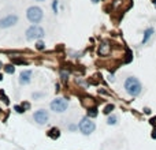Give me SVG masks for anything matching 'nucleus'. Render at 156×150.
I'll use <instances>...</instances> for the list:
<instances>
[{"mask_svg":"<svg viewBox=\"0 0 156 150\" xmlns=\"http://www.w3.org/2000/svg\"><path fill=\"white\" fill-rule=\"evenodd\" d=\"M99 55L100 56H107L110 52H111V45L108 42H101L100 45H99Z\"/></svg>","mask_w":156,"mask_h":150,"instance_id":"nucleus-9","label":"nucleus"},{"mask_svg":"<svg viewBox=\"0 0 156 150\" xmlns=\"http://www.w3.org/2000/svg\"><path fill=\"white\" fill-rule=\"evenodd\" d=\"M111 111H114V105H112V104H110V105H107V107L104 108L103 112L105 115H110V113H111Z\"/></svg>","mask_w":156,"mask_h":150,"instance_id":"nucleus-16","label":"nucleus"},{"mask_svg":"<svg viewBox=\"0 0 156 150\" xmlns=\"http://www.w3.org/2000/svg\"><path fill=\"white\" fill-rule=\"evenodd\" d=\"M60 78H62V81H63V82H66V81L68 79V71L62 70V71H60Z\"/></svg>","mask_w":156,"mask_h":150,"instance_id":"nucleus-15","label":"nucleus"},{"mask_svg":"<svg viewBox=\"0 0 156 150\" xmlns=\"http://www.w3.org/2000/svg\"><path fill=\"white\" fill-rule=\"evenodd\" d=\"M144 111H145V113H151V109H149V108H145Z\"/></svg>","mask_w":156,"mask_h":150,"instance_id":"nucleus-24","label":"nucleus"},{"mask_svg":"<svg viewBox=\"0 0 156 150\" xmlns=\"http://www.w3.org/2000/svg\"><path fill=\"white\" fill-rule=\"evenodd\" d=\"M92 1H93V3H97V0H92Z\"/></svg>","mask_w":156,"mask_h":150,"instance_id":"nucleus-27","label":"nucleus"},{"mask_svg":"<svg viewBox=\"0 0 156 150\" xmlns=\"http://www.w3.org/2000/svg\"><path fill=\"white\" fill-rule=\"evenodd\" d=\"M153 33H155V30H153L152 28H149V29H147V30H145V32H144V38H142V41H141V42H142V45L148 42L149 38L152 37Z\"/></svg>","mask_w":156,"mask_h":150,"instance_id":"nucleus-10","label":"nucleus"},{"mask_svg":"<svg viewBox=\"0 0 156 150\" xmlns=\"http://www.w3.org/2000/svg\"><path fill=\"white\" fill-rule=\"evenodd\" d=\"M116 122H118V117H116L115 115H111V116L107 119V124H108V126H114V124H116Z\"/></svg>","mask_w":156,"mask_h":150,"instance_id":"nucleus-13","label":"nucleus"},{"mask_svg":"<svg viewBox=\"0 0 156 150\" xmlns=\"http://www.w3.org/2000/svg\"><path fill=\"white\" fill-rule=\"evenodd\" d=\"M151 123H152V124H155V126H156V116L152 119V120H151Z\"/></svg>","mask_w":156,"mask_h":150,"instance_id":"nucleus-22","label":"nucleus"},{"mask_svg":"<svg viewBox=\"0 0 156 150\" xmlns=\"http://www.w3.org/2000/svg\"><path fill=\"white\" fill-rule=\"evenodd\" d=\"M36 1H44V0H36Z\"/></svg>","mask_w":156,"mask_h":150,"instance_id":"nucleus-28","label":"nucleus"},{"mask_svg":"<svg viewBox=\"0 0 156 150\" xmlns=\"http://www.w3.org/2000/svg\"><path fill=\"white\" fill-rule=\"evenodd\" d=\"M1 79H3V75H1V74H0V81H1Z\"/></svg>","mask_w":156,"mask_h":150,"instance_id":"nucleus-25","label":"nucleus"},{"mask_svg":"<svg viewBox=\"0 0 156 150\" xmlns=\"http://www.w3.org/2000/svg\"><path fill=\"white\" fill-rule=\"evenodd\" d=\"M4 71L7 72V74H14V71H15V67H14L12 64H8V66H4Z\"/></svg>","mask_w":156,"mask_h":150,"instance_id":"nucleus-14","label":"nucleus"},{"mask_svg":"<svg viewBox=\"0 0 156 150\" xmlns=\"http://www.w3.org/2000/svg\"><path fill=\"white\" fill-rule=\"evenodd\" d=\"M45 36V32L44 29L37 26V25H33L30 28L26 30V40L29 41H34V40H40Z\"/></svg>","mask_w":156,"mask_h":150,"instance_id":"nucleus-3","label":"nucleus"},{"mask_svg":"<svg viewBox=\"0 0 156 150\" xmlns=\"http://www.w3.org/2000/svg\"><path fill=\"white\" fill-rule=\"evenodd\" d=\"M97 113H99V112H97V108L96 107H92V108H88V117H96L97 116Z\"/></svg>","mask_w":156,"mask_h":150,"instance_id":"nucleus-12","label":"nucleus"},{"mask_svg":"<svg viewBox=\"0 0 156 150\" xmlns=\"http://www.w3.org/2000/svg\"><path fill=\"white\" fill-rule=\"evenodd\" d=\"M36 48L38 49V51H44V49H45V44L43 42V41H37Z\"/></svg>","mask_w":156,"mask_h":150,"instance_id":"nucleus-18","label":"nucleus"},{"mask_svg":"<svg viewBox=\"0 0 156 150\" xmlns=\"http://www.w3.org/2000/svg\"><path fill=\"white\" fill-rule=\"evenodd\" d=\"M12 63L14 64H28L26 63V60H22V59H14L12 60Z\"/></svg>","mask_w":156,"mask_h":150,"instance_id":"nucleus-19","label":"nucleus"},{"mask_svg":"<svg viewBox=\"0 0 156 150\" xmlns=\"http://www.w3.org/2000/svg\"><path fill=\"white\" fill-rule=\"evenodd\" d=\"M59 135H60V131L59 128H51L48 132V137L52 139H56V138H59Z\"/></svg>","mask_w":156,"mask_h":150,"instance_id":"nucleus-11","label":"nucleus"},{"mask_svg":"<svg viewBox=\"0 0 156 150\" xmlns=\"http://www.w3.org/2000/svg\"><path fill=\"white\" fill-rule=\"evenodd\" d=\"M30 81H32V71L26 70V71H22V72H21V75H19V82L22 83V85H28Z\"/></svg>","mask_w":156,"mask_h":150,"instance_id":"nucleus-8","label":"nucleus"},{"mask_svg":"<svg viewBox=\"0 0 156 150\" xmlns=\"http://www.w3.org/2000/svg\"><path fill=\"white\" fill-rule=\"evenodd\" d=\"M26 16H28V19L32 23H38V22H41V19H43L44 12H43V10H41L40 7L33 6V7L28 8V11H26Z\"/></svg>","mask_w":156,"mask_h":150,"instance_id":"nucleus-2","label":"nucleus"},{"mask_svg":"<svg viewBox=\"0 0 156 150\" xmlns=\"http://www.w3.org/2000/svg\"><path fill=\"white\" fill-rule=\"evenodd\" d=\"M14 109H15L18 113H24V112H25V109L21 107V105H15V107H14Z\"/></svg>","mask_w":156,"mask_h":150,"instance_id":"nucleus-20","label":"nucleus"},{"mask_svg":"<svg viewBox=\"0 0 156 150\" xmlns=\"http://www.w3.org/2000/svg\"><path fill=\"white\" fill-rule=\"evenodd\" d=\"M1 67H3V63H1V62H0V68H1Z\"/></svg>","mask_w":156,"mask_h":150,"instance_id":"nucleus-26","label":"nucleus"},{"mask_svg":"<svg viewBox=\"0 0 156 150\" xmlns=\"http://www.w3.org/2000/svg\"><path fill=\"white\" fill-rule=\"evenodd\" d=\"M33 119H34V122H36L37 124H45V123H48V120H49V115L47 111L40 109V111H36L33 113Z\"/></svg>","mask_w":156,"mask_h":150,"instance_id":"nucleus-6","label":"nucleus"},{"mask_svg":"<svg viewBox=\"0 0 156 150\" xmlns=\"http://www.w3.org/2000/svg\"><path fill=\"white\" fill-rule=\"evenodd\" d=\"M18 22V16L16 15H7L4 16V18H1L0 19V29H8L11 28V26H14V25Z\"/></svg>","mask_w":156,"mask_h":150,"instance_id":"nucleus-7","label":"nucleus"},{"mask_svg":"<svg viewBox=\"0 0 156 150\" xmlns=\"http://www.w3.org/2000/svg\"><path fill=\"white\" fill-rule=\"evenodd\" d=\"M52 10H53V12H58V10H59V1L58 0H53L52 1Z\"/></svg>","mask_w":156,"mask_h":150,"instance_id":"nucleus-17","label":"nucleus"},{"mask_svg":"<svg viewBox=\"0 0 156 150\" xmlns=\"http://www.w3.org/2000/svg\"><path fill=\"white\" fill-rule=\"evenodd\" d=\"M78 128H80V131L82 132L84 135H89L92 134L93 131H95V128H96V124L90 120V117H84L82 120L80 122V124H78Z\"/></svg>","mask_w":156,"mask_h":150,"instance_id":"nucleus-4","label":"nucleus"},{"mask_svg":"<svg viewBox=\"0 0 156 150\" xmlns=\"http://www.w3.org/2000/svg\"><path fill=\"white\" fill-rule=\"evenodd\" d=\"M67 108H68V101L66 98H62V97H59V98L52 100L51 109L53 112H56V113H63V112L66 111Z\"/></svg>","mask_w":156,"mask_h":150,"instance_id":"nucleus-5","label":"nucleus"},{"mask_svg":"<svg viewBox=\"0 0 156 150\" xmlns=\"http://www.w3.org/2000/svg\"><path fill=\"white\" fill-rule=\"evenodd\" d=\"M152 138H153V139H156V130H153V132H152Z\"/></svg>","mask_w":156,"mask_h":150,"instance_id":"nucleus-23","label":"nucleus"},{"mask_svg":"<svg viewBox=\"0 0 156 150\" xmlns=\"http://www.w3.org/2000/svg\"><path fill=\"white\" fill-rule=\"evenodd\" d=\"M125 90H126V93H128L129 96L137 97V96H140L141 91H142L141 82L136 76H129V78H126V81H125Z\"/></svg>","mask_w":156,"mask_h":150,"instance_id":"nucleus-1","label":"nucleus"},{"mask_svg":"<svg viewBox=\"0 0 156 150\" xmlns=\"http://www.w3.org/2000/svg\"><path fill=\"white\" fill-rule=\"evenodd\" d=\"M22 108H24V109H29V108H30V104H29V103H24V104H22Z\"/></svg>","mask_w":156,"mask_h":150,"instance_id":"nucleus-21","label":"nucleus"}]
</instances>
